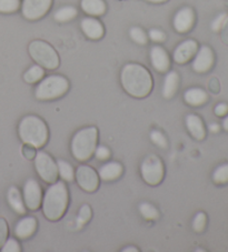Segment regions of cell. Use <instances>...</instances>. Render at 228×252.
I'll list each match as a JSON object with an SVG mask.
<instances>
[{"mask_svg": "<svg viewBox=\"0 0 228 252\" xmlns=\"http://www.w3.org/2000/svg\"><path fill=\"white\" fill-rule=\"evenodd\" d=\"M120 82L126 93L135 98H145L154 86L151 72L138 63H127L122 67Z\"/></svg>", "mask_w": 228, "mask_h": 252, "instance_id": "6da1fadb", "label": "cell"}, {"mask_svg": "<svg viewBox=\"0 0 228 252\" xmlns=\"http://www.w3.org/2000/svg\"><path fill=\"white\" fill-rule=\"evenodd\" d=\"M68 189L63 181H56L47 189L42 198V212L48 220L57 221L65 215L68 207Z\"/></svg>", "mask_w": 228, "mask_h": 252, "instance_id": "7a4b0ae2", "label": "cell"}, {"mask_svg": "<svg viewBox=\"0 0 228 252\" xmlns=\"http://www.w3.org/2000/svg\"><path fill=\"white\" fill-rule=\"evenodd\" d=\"M18 133L20 140L25 145L34 148H41L46 145L49 137V131L45 121L38 116L29 115L21 119Z\"/></svg>", "mask_w": 228, "mask_h": 252, "instance_id": "3957f363", "label": "cell"}, {"mask_svg": "<svg viewBox=\"0 0 228 252\" xmlns=\"http://www.w3.org/2000/svg\"><path fill=\"white\" fill-rule=\"evenodd\" d=\"M98 141V129L96 127L82 128L73 137L72 154L78 161H87L95 154Z\"/></svg>", "mask_w": 228, "mask_h": 252, "instance_id": "277c9868", "label": "cell"}, {"mask_svg": "<svg viewBox=\"0 0 228 252\" xmlns=\"http://www.w3.org/2000/svg\"><path fill=\"white\" fill-rule=\"evenodd\" d=\"M69 90V81L59 75L42 78L36 87L35 95L39 100H54L63 97Z\"/></svg>", "mask_w": 228, "mask_h": 252, "instance_id": "5b68a950", "label": "cell"}, {"mask_svg": "<svg viewBox=\"0 0 228 252\" xmlns=\"http://www.w3.org/2000/svg\"><path fill=\"white\" fill-rule=\"evenodd\" d=\"M28 51L30 57L42 68L48 69V70H55L59 67V56L48 42L34 40L29 43Z\"/></svg>", "mask_w": 228, "mask_h": 252, "instance_id": "8992f818", "label": "cell"}, {"mask_svg": "<svg viewBox=\"0 0 228 252\" xmlns=\"http://www.w3.org/2000/svg\"><path fill=\"white\" fill-rule=\"evenodd\" d=\"M140 173L144 181L151 186H156L164 179V163L156 155H149L140 164Z\"/></svg>", "mask_w": 228, "mask_h": 252, "instance_id": "52a82bcc", "label": "cell"}, {"mask_svg": "<svg viewBox=\"0 0 228 252\" xmlns=\"http://www.w3.org/2000/svg\"><path fill=\"white\" fill-rule=\"evenodd\" d=\"M35 167L41 179L47 184H54L58 179L57 162L45 151H38L35 156Z\"/></svg>", "mask_w": 228, "mask_h": 252, "instance_id": "ba28073f", "label": "cell"}, {"mask_svg": "<svg viewBox=\"0 0 228 252\" xmlns=\"http://www.w3.org/2000/svg\"><path fill=\"white\" fill-rule=\"evenodd\" d=\"M52 6V0H23L21 12L26 19L38 20L45 17Z\"/></svg>", "mask_w": 228, "mask_h": 252, "instance_id": "9c48e42d", "label": "cell"}, {"mask_svg": "<svg viewBox=\"0 0 228 252\" xmlns=\"http://www.w3.org/2000/svg\"><path fill=\"white\" fill-rule=\"evenodd\" d=\"M75 178H76L80 188L87 192H94L99 186L98 173L96 172L95 169L86 166V164H81L77 168L76 172H75Z\"/></svg>", "mask_w": 228, "mask_h": 252, "instance_id": "30bf717a", "label": "cell"}, {"mask_svg": "<svg viewBox=\"0 0 228 252\" xmlns=\"http://www.w3.org/2000/svg\"><path fill=\"white\" fill-rule=\"evenodd\" d=\"M23 198L26 207L29 210L36 211L40 208L42 202V190L37 180L28 179L26 181L23 191Z\"/></svg>", "mask_w": 228, "mask_h": 252, "instance_id": "8fae6325", "label": "cell"}, {"mask_svg": "<svg viewBox=\"0 0 228 252\" xmlns=\"http://www.w3.org/2000/svg\"><path fill=\"white\" fill-rule=\"evenodd\" d=\"M215 63L214 51L208 46H203L198 48L192 62V69L198 73L208 72L213 68Z\"/></svg>", "mask_w": 228, "mask_h": 252, "instance_id": "7c38bea8", "label": "cell"}, {"mask_svg": "<svg viewBox=\"0 0 228 252\" xmlns=\"http://www.w3.org/2000/svg\"><path fill=\"white\" fill-rule=\"evenodd\" d=\"M196 20L195 11L190 7H183L174 17V28L179 33H186L194 27Z\"/></svg>", "mask_w": 228, "mask_h": 252, "instance_id": "4fadbf2b", "label": "cell"}, {"mask_svg": "<svg viewBox=\"0 0 228 252\" xmlns=\"http://www.w3.org/2000/svg\"><path fill=\"white\" fill-rule=\"evenodd\" d=\"M197 50H198V43H197V41L192 40V39H188V40L181 42L176 47L173 58L175 63L179 64L187 63L190 60L195 57Z\"/></svg>", "mask_w": 228, "mask_h": 252, "instance_id": "5bb4252c", "label": "cell"}, {"mask_svg": "<svg viewBox=\"0 0 228 252\" xmlns=\"http://www.w3.org/2000/svg\"><path fill=\"white\" fill-rule=\"evenodd\" d=\"M80 27L82 32L85 33V36L91 39V40H99V39L104 37V26L95 17H86V18L82 19L80 23Z\"/></svg>", "mask_w": 228, "mask_h": 252, "instance_id": "9a60e30c", "label": "cell"}, {"mask_svg": "<svg viewBox=\"0 0 228 252\" xmlns=\"http://www.w3.org/2000/svg\"><path fill=\"white\" fill-rule=\"evenodd\" d=\"M151 63L155 70L158 72H167L170 67V58L163 47L154 46L151 49Z\"/></svg>", "mask_w": 228, "mask_h": 252, "instance_id": "2e32d148", "label": "cell"}, {"mask_svg": "<svg viewBox=\"0 0 228 252\" xmlns=\"http://www.w3.org/2000/svg\"><path fill=\"white\" fill-rule=\"evenodd\" d=\"M186 127L190 136L196 140H204L206 137V128L204 121L197 115H188L186 117Z\"/></svg>", "mask_w": 228, "mask_h": 252, "instance_id": "e0dca14e", "label": "cell"}, {"mask_svg": "<svg viewBox=\"0 0 228 252\" xmlns=\"http://www.w3.org/2000/svg\"><path fill=\"white\" fill-rule=\"evenodd\" d=\"M37 229V220L34 217H25L17 222L15 234L19 239H28L33 236Z\"/></svg>", "mask_w": 228, "mask_h": 252, "instance_id": "ac0fdd59", "label": "cell"}, {"mask_svg": "<svg viewBox=\"0 0 228 252\" xmlns=\"http://www.w3.org/2000/svg\"><path fill=\"white\" fill-rule=\"evenodd\" d=\"M122 172H124V168H122L121 163L112 161L100 167L98 176L104 181H113L118 179Z\"/></svg>", "mask_w": 228, "mask_h": 252, "instance_id": "d6986e66", "label": "cell"}, {"mask_svg": "<svg viewBox=\"0 0 228 252\" xmlns=\"http://www.w3.org/2000/svg\"><path fill=\"white\" fill-rule=\"evenodd\" d=\"M184 100L191 107H200L208 101V94L201 88H190L184 94Z\"/></svg>", "mask_w": 228, "mask_h": 252, "instance_id": "ffe728a7", "label": "cell"}, {"mask_svg": "<svg viewBox=\"0 0 228 252\" xmlns=\"http://www.w3.org/2000/svg\"><path fill=\"white\" fill-rule=\"evenodd\" d=\"M80 7L82 11L90 17L103 16L107 9L104 0H81Z\"/></svg>", "mask_w": 228, "mask_h": 252, "instance_id": "44dd1931", "label": "cell"}, {"mask_svg": "<svg viewBox=\"0 0 228 252\" xmlns=\"http://www.w3.org/2000/svg\"><path fill=\"white\" fill-rule=\"evenodd\" d=\"M7 200L11 209L14 210L16 214L18 215H25L26 214V205L24 201L23 195H21L20 191L16 187H10L7 192Z\"/></svg>", "mask_w": 228, "mask_h": 252, "instance_id": "7402d4cb", "label": "cell"}, {"mask_svg": "<svg viewBox=\"0 0 228 252\" xmlns=\"http://www.w3.org/2000/svg\"><path fill=\"white\" fill-rule=\"evenodd\" d=\"M179 86V76L176 71H169L165 77L163 86V95L166 99L173 98L177 93Z\"/></svg>", "mask_w": 228, "mask_h": 252, "instance_id": "603a6c76", "label": "cell"}, {"mask_svg": "<svg viewBox=\"0 0 228 252\" xmlns=\"http://www.w3.org/2000/svg\"><path fill=\"white\" fill-rule=\"evenodd\" d=\"M77 15L78 10L74 6H64L55 12L54 18L58 23H67L76 18Z\"/></svg>", "mask_w": 228, "mask_h": 252, "instance_id": "cb8c5ba5", "label": "cell"}, {"mask_svg": "<svg viewBox=\"0 0 228 252\" xmlns=\"http://www.w3.org/2000/svg\"><path fill=\"white\" fill-rule=\"evenodd\" d=\"M43 76H45V70L39 64H34L30 67L24 75V80L28 84H36V82L40 81Z\"/></svg>", "mask_w": 228, "mask_h": 252, "instance_id": "d4e9b609", "label": "cell"}, {"mask_svg": "<svg viewBox=\"0 0 228 252\" xmlns=\"http://www.w3.org/2000/svg\"><path fill=\"white\" fill-rule=\"evenodd\" d=\"M57 167H58V175L63 178L65 181H73L75 178V171L69 162L65 160H58L57 161Z\"/></svg>", "mask_w": 228, "mask_h": 252, "instance_id": "484cf974", "label": "cell"}, {"mask_svg": "<svg viewBox=\"0 0 228 252\" xmlns=\"http://www.w3.org/2000/svg\"><path fill=\"white\" fill-rule=\"evenodd\" d=\"M213 181L216 185L228 184V163L221 164V166L215 169L213 173Z\"/></svg>", "mask_w": 228, "mask_h": 252, "instance_id": "4316f807", "label": "cell"}, {"mask_svg": "<svg viewBox=\"0 0 228 252\" xmlns=\"http://www.w3.org/2000/svg\"><path fill=\"white\" fill-rule=\"evenodd\" d=\"M139 211L146 220H157L159 218V212L156 208L148 202H143L139 206Z\"/></svg>", "mask_w": 228, "mask_h": 252, "instance_id": "83f0119b", "label": "cell"}, {"mask_svg": "<svg viewBox=\"0 0 228 252\" xmlns=\"http://www.w3.org/2000/svg\"><path fill=\"white\" fill-rule=\"evenodd\" d=\"M129 36L131 38V40L135 41L137 45L145 46L148 42V34L140 27L131 28L129 30Z\"/></svg>", "mask_w": 228, "mask_h": 252, "instance_id": "f1b7e54d", "label": "cell"}, {"mask_svg": "<svg viewBox=\"0 0 228 252\" xmlns=\"http://www.w3.org/2000/svg\"><path fill=\"white\" fill-rule=\"evenodd\" d=\"M21 6L20 0H0V12L1 14H14Z\"/></svg>", "mask_w": 228, "mask_h": 252, "instance_id": "f546056e", "label": "cell"}, {"mask_svg": "<svg viewBox=\"0 0 228 252\" xmlns=\"http://www.w3.org/2000/svg\"><path fill=\"white\" fill-rule=\"evenodd\" d=\"M91 218V209L88 205H84L79 210V214L77 217V227L81 228L88 222Z\"/></svg>", "mask_w": 228, "mask_h": 252, "instance_id": "4dcf8cb0", "label": "cell"}, {"mask_svg": "<svg viewBox=\"0 0 228 252\" xmlns=\"http://www.w3.org/2000/svg\"><path fill=\"white\" fill-rule=\"evenodd\" d=\"M207 224V216L205 212H198L192 220V229L196 232H203Z\"/></svg>", "mask_w": 228, "mask_h": 252, "instance_id": "1f68e13d", "label": "cell"}, {"mask_svg": "<svg viewBox=\"0 0 228 252\" xmlns=\"http://www.w3.org/2000/svg\"><path fill=\"white\" fill-rule=\"evenodd\" d=\"M151 139L156 146H158L161 149H166V148L168 147L167 139H166L164 134L158 131V130H152L151 132Z\"/></svg>", "mask_w": 228, "mask_h": 252, "instance_id": "d6a6232c", "label": "cell"}, {"mask_svg": "<svg viewBox=\"0 0 228 252\" xmlns=\"http://www.w3.org/2000/svg\"><path fill=\"white\" fill-rule=\"evenodd\" d=\"M227 19H228V15L226 14V12H223V14L218 15L212 23L213 32H221L222 28L224 27V25H225V23L227 21Z\"/></svg>", "mask_w": 228, "mask_h": 252, "instance_id": "836d02e7", "label": "cell"}, {"mask_svg": "<svg viewBox=\"0 0 228 252\" xmlns=\"http://www.w3.org/2000/svg\"><path fill=\"white\" fill-rule=\"evenodd\" d=\"M1 251L2 252H19L20 246L16 239L9 238L7 239L5 243H3V246L1 247Z\"/></svg>", "mask_w": 228, "mask_h": 252, "instance_id": "e575fe53", "label": "cell"}, {"mask_svg": "<svg viewBox=\"0 0 228 252\" xmlns=\"http://www.w3.org/2000/svg\"><path fill=\"white\" fill-rule=\"evenodd\" d=\"M8 233H9V230H8V224L5 219L0 218V249L3 246V243L7 240Z\"/></svg>", "mask_w": 228, "mask_h": 252, "instance_id": "d590c367", "label": "cell"}, {"mask_svg": "<svg viewBox=\"0 0 228 252\" xmlns=\"http://www.w3.org/2000/svg\"><path fill=\"white\" fill-rule=\"evenodd\" d=\"M148 37L154 42H163L166 40V34L164 32L159 29H152L149 30Z\"/></svg>", "mask_w": 228, "mask_h": 252, "instance_id": "8d00e7d4", "label": "cell"}, {"mask_svg": "<svg viewBox=\"0 0 228 252\" xmlns=\"http://www.w3.org/2000/svg\"><path fill=\"white\" fill-rule=\"evenodd\" d=\"M94 155L98 160H107L111 157V150L105 146H99L96 148Z\"/></svg>", "mask_w": 228, "mask_h": 252, "instance_id": "74e56055", "label": "cell"}, {"mask_svg": "<svg viewBox=\"0 0 228 252\" xmlns=\"http://www.w3.org/2000/svg\"><path fill=\"white\" fill-rule=\"evenodd\" d=\"M214 112H215V115H216L217 117H221V118L222 117L227 116L228 115V105L224 102L218 103V105L215 107Z\"/></svg>", "mask_w": 228, "mask_h": 252, "instance_id": "f35d334b", "label": "cell"}, {"mask_svg": "<svg viewBox=\"0 0 228 252\" xmlns=\"http://www.w3.org/2000/svg\"><path fill=\"white\" fill-rule=\"evenodd\" d=\"M221 32H222L221 36H222L223 42L226 43V45H228V19H227V21L225 23V25H224V27L222 28Z\"/></svg>", "mask_w": 228, "mask_h": 252, "instance_id": "ab89813d", "label": "cell"}, {"mask_svg": "<svg viewBox=\"0 0 228 252\" xmlns=\"http://www.w3.org/2000/svg\"><path fill=\"white\" fill-rule=\"evenodd\" d=\"M208 128H209V131L216 133L219 131V130H221V126H219L218 124H212V125H209Z\"/></svg>", "mask_w": 228, "mask_h": 252, "instance_id": "60d3db41", "label": "cell"}, {"mask_svg": "<svg viewBox=\"0 0 228 252\" xmlns=\"http://www.w3.org/2000/svg\"><path fill=\"white\" fill-rule=\"evenodd\" d=\"M223 128L225 131H228V115L225 116V118L223 120Z\"/></svg>", "mask_w": 228, "mask_h": 252, "instance_id": "b9f144b4", "label": "cell"}, {"mask_svg": "<svg viewBox=\"0 0 228 252\" xmlns=\"http://www.w3.org/2000/svg\"><path fill=\"white\" fill-rule=\"evenodd\" d=\"M122 251L124 252H138V249H136V248L134 247H129V248H125V249H122Z\"/></svg>", "mask_w": 228, "mask_h": 252, "instance_id": "7bdbcfd3", "label": "cell"}, {"mask_svg": "<svg viewBox=\"0 0 228 252\" xmlns=\"http://www.w3.org/2000/svg\"><path fill=\"white\" fill-rule=\"evenodd\" d=\"M146 1L152 2V3H163V2L168 1V0H146Z\"/></svg>", "mask_w": 228, "mask_h": 252, "instance_id": "ee69618b", "label": "cell"}]
</instances>
